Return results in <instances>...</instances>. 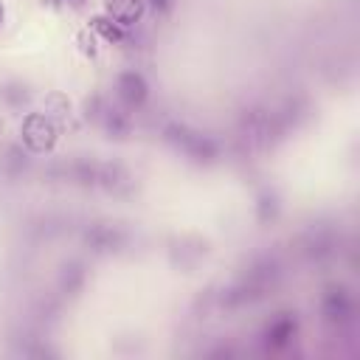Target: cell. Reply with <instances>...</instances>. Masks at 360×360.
I'll return each mask as SVG.
<instances>
[{
    "label": "cell",
    "mask_w": 360,
    "mask_h": 360,
    "mask_svg": "<svg viewBox=\"0 0 360 360\" xmlns=\"http://www.w3.org/2000/svg\"><path fill=\"white\" fill-rule=\"evenodd\" d=\"M56 124L51 115H42V112H28L20 124V138L25 143L28 152L34 155H45L56 146Z\"/></svg>",
    "instance_id": "obj_1"
},
{
    "label": "cell",
    "mask_w": 360,
    "mask_h": 360,
    "mask_svg": "<svg viewBox=\"0 0 360 360\" xmlns=\"http://www.w3.org/2000/svg\"><path fill=\"white\" fill-rule=\"evenodd\" d=\"M166 138H169L177 149H183L188 158H194V160H211V158L217 155V146H214L211 138H205V135H200V132H191V129H186V127H169V129H166Z\"/></svg>",
    "instance_id": "obj_2"
},
{
    "label": "cell",
    "mask_w": 360,
    "mask_h": 360,
    "mask_svg": "<svg viewBox=\"0 0 360 360\" xmlns=\"http://www.w3.org/2000/svg\"><path fill=\"white\" fill-rule=\"evenodd\" d=\"M352 298H349V292L346 290H340V287H329L326 292H323V301H321V312H323V318L329 321V323H343V321H349L352 318Z\"/></svg>",
    "instance_id": "obj_3"
},
{
    "label": "cell",
    "mask_w": 360,
    "mask_h": 360,
    "mask_svg": "<svg viewBox=\"0 0 360 360\" xmlns=\"http://www.w3.org/2000/svg\"><path fill=\"white\" fill-rule=\"evenodd\" d=\"M115 90H118L121 101H124V104H129V107H141V104L146 101V93H149L146 79H143L141 73H135V70L121 73V76H118V82H115Z\"/></svg>",
    "instance_id": "obj_4"
},
{
    "label": "cell",
    "mask_w": 360,
    "mask_h": 360,
    "mask_svg": "<svg viewBox=\"0 0 360 360\" xmlns=\"http://www.w3.org/2000/svg\"><path fill=\"white\" fill-rule=\"evenodd\" d=\"M143 8H146V0H104L107 17H112L124 28L135 25L143 17Z\"/></svg>",
    "instance_id": "obj_5"
},
{
    "label": "cell",
    "mask_w": 360,
    "mask_h": 360,
    "mask_svg": "<svg viewBox=\"0 0 360 360\" xmlns=\"http://www.w3.org/2000/svg\"><path fill=\"white\" fill-rule=\"evenodd\" d=\"M292 335H295V318H292L290 312L276 315V318L267 323V329H264V340H267V346H273V349L290 343Z\"/></svg>",
    "instance_id": "obj_6"
},
{
    "label": "cell",
    "mask_w": 360,
    "mask_h": 360,
    "mask_svg": "<svg viewBox=\"0 0 360 360\" xmlns=\"http://www.w3.org/2000/svg\"><path fill=\"white\" fill-rule=\"evenodd\" d=\"M87 242L96 248V250H112L121 245V233L110 225H96L87 231Z\"/></svg>",
    "instance_id": "obj_7"
},
{
    "label": "cell",
    "mask_w": 360,
    "mask_h": 360,
    "mask_svg": "<svg viewBox=\"0 0 360 360\" xmlns=\"http://www.w3.org/2000/svg\"><path fill=\"white\" fill-rule=\"evenodd\" d=\"M90 28L101 37V39H107V42H124V25H118L112 17H107V14H96L93 20H90Z\"/></svg>",
    "instance_id": "obj_8"
},
{
    "label": "cell",
    "mask_w": 360,
    "mask_h": 360,
    "mask_svg": "<svg viewBox=\"0 0 360 360\" xmlns=\"http://www.w3.org/2000/svg\"><path fill=\"white\" fill-rule=\"evenodd\" d=\"M101 121H104V129L110 132V138H127L129 135V118H127V112L104 107Z\"/></svg>",
    "instance_id": "obj_9"
},
{
    "label": "cell",
    "mask_w": 360,
    "mask_h": 360,
    "mask_svg": "<svg viewBox=\"0 0 360 360\" xmlns=\"http://www.w3.org/2000/svg\"><path fill=\"white\" fill-rule=\"evenodd\" d=\"M149 3H152V8H155V11H160V14L172 8V0H149Z\"/></svg>",
    "instance_id": "obj_10"
},
{
    "label": "cell",
    "mask_w": 360,
    "mask_h": 360,
    "mask_svg": "<svg viewBox=\"0 0 360 360\" xmlns=\"http://www.w3.org/2000/svg\"><path fill=\"white\" fill-rule=\"evenodd\" d=\"M3 17H6V8H3V3H0V25H3Z\"/></svg>",
    "instance_id": "obj_11"
},
{
    "label": "cell",
    "mask_w": 360,
    "mask_h": 360,
    "mask_svg": "<svg viewBox=\"0 0 360 360\" xmlns=\"http://www.w3.org/2000/svg\"><path fill=\"white\" fill-rule=\"evenodd\" d=\"M0 129H3V121H0Z\"/></svg>",
    "instance_id": "obj_12"
}]
</instances>
